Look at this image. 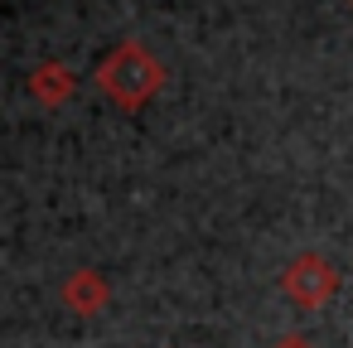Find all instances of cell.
Masks as SVG:
<instances>
[{
	"mask_svg": "<svg viewBox=\"0 0 353 348\" xmlns=\"http://www.w3.org/2000/svg\"><path fill=\"white\" fill-rule=\"evenodd\" d=\"M102 88H107L117 102L141 107V102L160 88V68H155V63H145V59H141V49H121V54L102 68Z\"/></svg>",
	"mask_w": 353,
	"mask_h": 348,
	"instance_id": "cell-1",
	"label": "cell"
},
{
	"mask_svg": "<svg viewBox=\"0 0 353 348\" xmlns=\"http://www.w3.org/2000/svg\"><path fill=\"white\" fill-rule=\"evenodd\" d=\"M285 290L300 300V305H324L329 300V290H334V271H329V261H319V256H300L290 271H285Z\"/></svg>",
	"mask_w": 353,
	"mask_h": 348,
	"instance_id": "cell-2",
	"label": "cell"
},
{
	"mask_svg": "<svg viewBox=\"0 0 353 348\" xmlns=\"http://www.w3.org/2000/svg\"><path fill=\"white\" fill-rule=\"evenodd\" d=\"M63 295H68V305H78L83 314H97V305L107 300V285H102L92 271H78V276L68 280V290H63Z\"/></svg>",
	"mask_w": 353,
	"mask_h": 348,
	"instance_id": "cell-3",
	"label": "cell"
},
{
	"mask_svg": "<svg viewBox=\"0 0 353 348\" xmlns=\"http://www.w3.org/2000/svg\"><path fill=\"white\" fill-rule=\"evenodd\" d=\"M276 348H310V343H305V338H281Z\"/></svg>",
	"mask_w": 353,
	"mask_h": 348,
	"instance_id": "cell-4",
	"label": "cell"
}]
</instances>
